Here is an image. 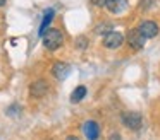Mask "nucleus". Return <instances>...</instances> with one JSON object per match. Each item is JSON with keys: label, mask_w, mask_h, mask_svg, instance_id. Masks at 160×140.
Masks as SVG:
<instances>
[{"label": "nucleus", "mask_w": 160, "mask_h": 140, "mask_svg": "<svg viewBox=\"0 0 160 140\" xmlns=\"http://www.w3.org/2000/svg\"><path fill=\"white\" fill-rule=\"evenodd\" d=\"M62 43H64V34L59 29H48L43 34V44H45L47 50L53 51L62 46Z\"/></svg>", "instance_id": "f257e3e1"}, {"label": "nucleus", "mask_w": 160, "mask_h": 140, "mask_svg": "<svg viewBox=\"0 0 160 140\" xmlns=\"http://www.w3.org/2000/svg\"><path fill=\"white\" fill-rule=\"evenodd\" d=\"M122 43H124V36H122L121 33H115V31H112V33H107V34L103 36V46H105V48L115 50V48H119Z\"/></svg>", "instance_id": "f03ea898"}, {"label": "nucleus", "mask_w": 160, "mask_h": 140, "mask_svg": "<svg viewBox=\"0 0 160 140\" xmlns=\"http://www.w3.org/2000/svg\"><path fill=\"white\" fill-rule=\"evenodd\" d=\"M138 31L143 34L145 39H152V38H155L157 34H158V26H157V22H153V20H145V22L139 24Z\"/></svg>", "instance_id": "7ed1b4c3"}, {"label": "nucleus", "mask_w": 160, "mask_h": 140, "mask_svg": "<svg viewBox=\"0 0 160 140\" xmlns=\"http://www.w3.org/2000/svg\"><path fill=\"white\" fill-rule=\"evenodd\" d=\"M122 123H124V126H128V128H131V130H138V128H141V115L139 113H132V111H129V113H124L122 115Z\"/></svg>", "instance_id": "20e7f679"}, {"label": "nucleus", "mask_w": 160, "mask_h": 140, "mask_svg": "<svg viewBox=\"0 0 160 140\" xmlns=\"http://www.w3.org/2000/svg\"><path fill=\"white\" fill-rule=\"evenodd\" d=\"M83 132H84V135H86L88 140H98V137H100V126H98L97 121L90 120V121L84 123Z\"/></svg>", "instance_id": "39448f33"}, {"label": "nucleus", "mask_w": 160, "mask_h": 140, "mask_svg": "<svg viewBox=\"0 0 160 140\" xmlns=\"http://www.w3.org/2000/svg\"><path fill=\"white\" fill-rule=\"evenodd\" d=\"M145 41L146 39L143 38V34L139 33L138 29L131 31V33H129V36H128V43H129V46H131L132 50H139V48H143Z\"/></svg>", "instance_id": "423d86ee"}, {"label": "nucleus", "mask_w": 160, "mask_h": 140, "mask_svg": "<svg viewBox=\"0 0 160 140\" xmlns=\"http://www.w3.org/2000/svg\"><path fill=\"white\" fill-rule=\"evenodd\" d=\"M47 91H48L47 80H36V82H33V85L29 87V92H31L33 97H43V96L47 94Z\"/></svg>", "instance_id": "0eeeda50"}, {"label": "nucleus", "mask_w": 160, "mask_h": 140, "mask_svg": "<svg viewBox=\"0 0 160 140\" xmlns=\"http://www.w3.org/2000/svg\"><path fill=\"white\" fill-rule=\"evenodd\" d=\"M103 5L107 7L112 14H121V12H124L126 7H128V0H105Z\"/></svg>", "instance_id": "6e6552de"}, {"label": "nucleus", "mask_w": 160, "mask_h": 140, "mask_svg": "<svg viewBox=\"0 0 160 140\" xmlns=\"http://www.w3.org/2000/svg\"><path fill=\"white\" fill-rule=\"evenodd\" d=\"M71 68L67 63H64V61H57V63H53V68H52V74L55 75V79H59V80H64V79L69 75Z\"/></svg>", "instance_id": "1a4fd4ad"}, {"label": "nucleus", "mask_w": 160, "mask_h": 140, "mask_svg": "<svg viewBox=\"0 0 160 140\" xmlns=\"http://www.w3.org/2000/svg\"><path fill=\"white\" fill-rule=\"evenodd\" d=\"M53 16H55V12H53V9H48V10H45V16H43L42 26H40V31H38V34H40V36H43V34H45L47 31H48V26H50V22H52Z\"/></svg>", "instance_id": "9d476101"}, {"label": "nucleus", "mask_w": 160, "mask_h": 140, "mask_svg": "<svg viewBox=\"0 0 160 140\" xmlns=\"http://www.w3.org/2000/svg\"><path fill=\"white\" fill-rule=\"evenodd\" d=\"M86 87L84 85H79V87H76L72 91V94H71V102H79L84 99V96H86Z\"/></svg>", "instance_id": "9b49d317"}, {"label": "nucleus", "mask_w": 160, "mask_h": 140, "mask_svg": "<svg viewBox=\"0 0 160 140\" xmlns=\"http://www.w3.org/2000/svg\"><path fill=\"white\" fill-rule=\"evenodd\" d=\"M91 3H93V5H103L105 0H91Z\"/></svg>", "instance_id": "f8f14e48"}, {"label": "nucleus", "mask_w": 160, "mask_h": 140, "mask_svg": "<svg viewBox=\"0 0 160 140\" xmlns=\"http://www.w3.org/2000/svg\"><path fill=\"white\" fill-rule=\"evenodd\" d=\"M67 140H79V138H78V137H74V135H69V137H67Z\"/></svg>", "instance_id": "ddd939ff"}, {"label": "nucleus", "mask_w": 160, "mask_h": 140, "mask_svg": "<svg viewBox=\"0 0 160 140\" xmlns=\"http://www.w3.org/2000/svg\"><path fill=\"white\" fill-rule=\"evenodd\" d=\"M5 2H7V0H0V7H2V5H5Z\"/></svg>", "instance_id": "4468645a"}]
</instances>
